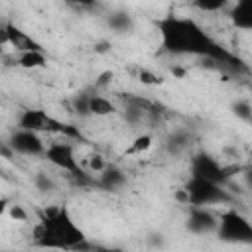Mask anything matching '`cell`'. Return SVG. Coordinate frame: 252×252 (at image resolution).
Instances as JSON below:
<instances>
[{"instance_id":"4316f807","label":"cell","mask_w":252,"mask_h":252,"mask_svg":"<svg viewBox=\"0 0 252 252\" xmlns=\"http://www.w3.org/2000/svg\"><path fill=\"white\" fill-rule=\"evenodd\" d=\"M0 158H4V159H12L14 158V152L8 146V142H0Z\"/></svg>"},{"instance_id":"3957f363","label":"cell","mask_w":252,"mask_h":252,"mask_svg":"<svg viewBox=\"0 0 252 252\" xmlns=\"http://www.w3.org/2000/svg\"><path fill=\"white\" fill-rule=\"evenodd\" d=\"M18 128L35 132L39 136L41 134H61L67 138H81V132L77 126L63 122L41 108H24L18 116Z\"/></svg>"},{"instance_id":"5b68a950","label":"cell","mask_w":252,"mask_h":252,"mask_svg":"<svg viewBox=\"0 0 252 252\" xmlns=\"http://www.w3.org/2000/svg\"><path fill=\"white\" fill-rule=\"evenodd\" d=\"M181 189L187 195L189 207H207V205H219L230 201V195L220 183H213L199 177H189Z\"/></svg>"},{"instance_id":"ffe728a7","label":"cell","mask_w":252,"mask_h":252,"mask_svg":"<svg viewBox=\"0 0 252 252\" xmlns=\"http://www.w3.org/2000/svg\"><path fill=\"white\" fill-rule=\"evenodd\" d=\"M187 142H189V134L183 132V130H179V132H175V134L169 138L167 146H169L171 152H179V150H183V148L187 146Z\"/></svg>"},{"instance_id":"52a82bcc","label":"cell","mask_w":252,"mask_h":252,"mask_svg":"<svg viewBox=\"0 0 252 252\" xmlns=\"http://www.w3.org/2000/svg\"><path fill=\"white\" fill-rule=\"evenodd\" d=\"M8 146L12 148L14 154H20V156H43L45 154V142L41 140V136L30 130H22V128H16L10 134Z\"/></svg>"},{"instance_id":"8fae6325","label":"cell","mask_w":252,"mask_h":252,"mask_svg":"<svg viewBox=\"0 0 252 252\" xmlns=\"http://www.w3.org/2000/svg\"><path fill=\"white\" fill-rule=\"evenodd\" d=\"M230 22L238 28V30H252V2L250 0H240L236 4H232L230 12H228Z\"/></svg>"},{"instance_id":"f1b7e54d","label":"cell","mask_w":252,"mask_h":252,"mask_svg":"<svg viewBox=\"0 0 252 252\" xmlns=\"http://www.w3.org/2000/svg\"><path fill=\"white\" fill-rule=\"evenodd\" d=\"M8 207H10V201L4 199V197H0V217H4L8 213Z\"/></svg>"},{"instance_id":"6da1fadb","label":"cell","mask_w":252,"mask_h":252,"mask_svg":"<svg viewBox=\"0 0 252 252\" xmlns=\"http://www.w3.org/2000/svg\"><path fill=\"white\" fill-rule=\"evenodd\" d=\"M158 32H159L161 47L167 53L207 57V59H213L217 63H224L230 67L240 65V61L234 55H230L224 47H220L203 30V26L197 24L193 18L179 16V14H167L158 22Z\"/></svg>"},{"instance_id":"30bf717a","label":"cell","mask_w":252,"mask_h":252,"mask_svg":"<svg viewBox=\"0 0 252 252\" xmlns=\"http://www.w3.org/2000/svg\"><path fill=\"white\" fill-rule=\"evenodd\" d=\"M6 33H8V45L18 51V53H26V51H43L41 43L37 39H33L30 33H26L22 28H18L14 22H6Z\"/></svg>"},{"instance_id":"e0dca14e","label":"cell","mask_w":252,"mask_h":252,"mask_svg":"<svg viewBox=\"0 0 252 252\" xmlns=\"http://www.w3.org/2000/svg\"><path fill=\"white\" fill-rule=\"evenodd\" d=\"M89 100H91V94L89 93H77V94H73V98H71V108H73V112L75 114H79V116H91V112H89Z\"/></svg>"},{"instance_id":"4dcf8cb0","label":"cell","mask_w":252,"mask_h":252,"mask_svg":"<svg viewBox=\"0 0 252 252\" xmlns=\"http://www.w3.org/2000/svg\"><path fill=\"white\" fill-rule=\"evenodd\" d=\"M98 252H124V250H120V248H100Z\"/></svg>"},{"instance_id":"d4e9b609","label":"cell","mask_w":252,"mask_h":252,"mask_svg":"<svg viewBox=\"0 0 252 252\" xmlns=\"http://www.w3.org/2000/svg\"><path fill=\"white\" fill-rule=\"evenodd\" d=\"M112 79H114V73H112V71H102V73L96 77L94 87H96V89H104V87H108V85L112 83Z\"/></svg>"},{"instance_id":"277c9868","label":"cell","mask_w":252,"mask_h":252,"mask_svg":"<svg viewBox=\"0 0 252 252\" xmlns=\"http://www.w3.org/2000/svg\"><path fill=\"white\" fill-rule=\"evenodd\" d=\"M215 234L226 244H250L252 242V224L236 209H226L217 220Z\"/></svg>"},{"instance_id":"7402d4cb","label":"cell","mask_w":252,"mask_h":252,"mask_svg":"<svg viewBox=\"0 0 252 252\" xmlns=\"http://www.w3.org/2000/svg\"><path fill=\"white\" fill-rule=\"evenodd\" d=\"M6 215H8L12 220H16V222H26V220H28V211H26L22 205H18V203H10Z\"/></svg>"},{"instance_id":"603a6c76","label":"cell","mask_w":252,"mask_h":252,"mask_svg":"<svg viewBox=\"0 0 252 252\" xmlns=\"http://www.w3.org/2000/svg\"><path fill=\"white\" fill-rule=\"evenodd\" d=\"M106 159L100 156V154H93L91 158H89V167H91V171L93 173H100V171H104L106 169Z\"/></svg>"},{"instance_id":"8992f818","label":"cell","mask_w":252,"mask_h":252,"mask_svg":"<svg viewBox=\"0 0 252 252\" xmlns=\"http://www.w3.org/2000/svg\"><path fill=\"white\" fill-rule=\"evenodd\" d=\"M43 158H45L51 165H55V167H59V169H63V171H69V173L75 175L77 179H83V177H85V171L81 169V165H79V161H77L75 148H73V144H69V142H51L49 146H45Z\"/></svg>"},{"instance_id":"4fadbf2b","label":"cell","mask_w":252,"mask_h":252,"mask_svg":"<svg viewBox=\"0 0 252 252\" xmlns=\"http://www.w3.org/2000/svg\"><path fill=\"white\" fill-rule=\"evenodd\" d=\"M118 108H116V104L110 98H106L102 94H91V100H89V112H91V116H110Z\"/></svg>"},{"instance_id":"9a60e30c","label":"cell","mask_w":252,"mask_h":252,"mask_svg":"<svg viewBox=\"0 0 252 252\" xmlns=\"http://www.w3.org/2000/svg\"><path fill=\"white\" fill-rule=\"evenodd\" d=\"M152 146H154L152 134H140V136H136V138L132 140V144L126 148L124 154H126V156H140V154L148 152Z\"/></svg>"},{"instance_id":"f546056e","label":"cell","mask_w":252,"mask_h":252,"mask_svg":"<svg viewBox=\"0 0 252 252\" xmlns=\"http://www.w3.org/2000/svg\"><path fill=\"white\" fill-rule=\"evenodd\" d=\"M171 73H173L177 79H183V77H185V69H181V67H173Z\"/></svg>"},{"instance_id":"5bb4252c","label":"cell","mask_w":252,"mask_h":252,"mask_svg":"<svg viewBox=\"0 0 252 252\" xmlns=\"http://www.w3.org/2000/svg\"><path fill=\"white\" fill-rule=\"evenodd\" d=\"M18 65L22 69H43L47 65V57L43 51H26L18 53Z\"/></svg>"},{"instance_id":"2e32d148","label":"cell","mask_w":252,"mask_h":252,"mask_svg":"<svg viewBox=\"0 0 252 252\" xmlns=\"http://www.w3.org/2000/svg\"><path fill=\"white\" fill-rule=\"evenodd\" d=\"M108 26H110L116 33H126V32L132 30L134 22H132V16H130V14H126V12H116V14H112V16L108 18Z\"/></svg>"},{"instance_id":"484cf974","label":"cell","mask_w":252,"mask_h":252,"mask_svg":"<svg viewBox=\"0 0 252 252\" xmlns=\"http://www.w3.org/2000/svg\"><path fill=\"white\" fill-rule=\"evenodd\" d=\"M240 171V165L238 163H230V165H222V179L226 181V179H230V177H234L236 173Z\"/></svg>"},{"instance_id":"83f0119b","label":"cell","mask_w":252,"mask_h":252,"mask_svg":"<svg viewBox=\"0 0 252 252\" xmlns=\"http://www.w3.org/2000/svg\"><path fill=\"white\" fill-rule=\"evenodd\" d=\"M0 45H8V33H6V24H0Z\"/></svg>"},{"instance_id":"1f68e13d","label":"cell","mask_w":252,"mask_h":252,"mask_svg":"<svg viewBox=\"0 0 252 252\" xmlns=\"http://www.w3.org/2000/svg\"><path fill=\"white\" fill-rule=\"evenodd\" d=\"M106 49H108V43H100V45L96 47V51H98V53H102V51H106Z\"/></svg>"},{"instance_id":"d6a6232c","label":"cell","mask_w":252,"mask_h":252,"mask_svg":"<svg viewBox=\"0 0 252 252\" xmlns=\"http://www.w3.org/2000/svg\"><path fill=\"white\" fill-rule=\"evenodd\" d=\"M0 175H4V173H2V169H0Z\"/></svg>"},{"instance_id":"cb8c5ba5","label":"cell","mask_w":252,"mask_h":252,"mask_svg":"<svg viewBox=\"0 0 252 252\" xmlns=\"http://www.w3.org/2000/svg\"><path fill=\"white\" fill-rule=\"evenodd\" d=\"M33 183H35V187H37L41 193H47V191L53 189V181L47 177V173H37V175L33 177Z\"/></svg>"},{"instance_id":"7c38bea8","label":"cell","mask_w":252,"mask_h":252,"mask_svg":"<svg viewBox=\"0 0 252 252\" xmlns=\"http://www.w3.org/2000/svg\"><path fill=\"white\" fill-rule=\"evenodd\" d=\"M126 183V175L122 169L114 167V165H106L104 171L98 173V179H96V185L106 189V191H116L120 189L122 185Z\"/></svg>"},{"instance_id":"ac0fdd59","label":"cell","mask_w":252,"mask_h":252,"mask_svg":"<svg viewBox=\"0 0 252 252\" xmlns=\"http://www.w3.org/2000/svg\"><path fill=\"white\" fill-rule=\"evenodd\" d=\"M191 6L201 12H220L228 6V2L226 0H195Z\"/></svg>"},{"instance_id":"9c48e42d","label":"cell","mask_w":252,"mask_h":252,"mask_svg":"<svg viewBox=\"0 0 252 252\" xmlns=\"http://www.w3.org/2000/svg\"><path fill=\"white\" fill-rule=\"evenodd\" d=\"M217 220L219 217L207 207H189L185 226L193 234H211L217 228Z\"/></svg>"},{"instance_id":"44dd1931","label":"cell","mask_w":252,"mask_h":252,"mask_svg":"<svg viewBox=\"0 0 252 252\" xmlns=\"http://www.w3.org/2000/svg\"><path fill=\"white\" fill-rule=\"evenodd\" d=\"M138 79H140L142 85H148V87H156V85H161L163 83V79L159 75H156L154 71H150V69H140Z\"/></svg>"},{"instance_id":"7a4b0ae2","label":"cell","mask_w":252,"mask_h":252,"mask_svg":"<svg viewBox=\"0 0 252 252\" xmlns=\"http://www.w3.org/2000/svg\"><path fill=\"white\" fill-rule=\"evenodd\" d=\"M33 246L41 250H69L85 252L91 250L83 228L75 222L67 207H49L43 211V217L32 230Z\"/></svg>"},{"instance_id":"d6986e66","label":"cell","mask_w":252,"mask_h":252,"mask_svg":"<svg viewBox=\"0 0 252 252\" xmlns=\"http://www.w3.org/2000/svg\"><path fill=\"white\" fill-rule=\"evenodd\" d=\"M232 112L236 114V118H240V120H244V122H250V120H252V106H250V102H248L246 98L236 100V102L232 104Z\"/></svg>"},{"instance_id":"ba28073f","label":"cell","mask_w":252,"mask_h":252,"mask_svg":"<svg viewBox=\"0 0 252 252\" xmlns=\"http://www.w3.org/2000/svg\"><path fill=\"white\" fill-rule=\"evenodd\" d=\"M189 177H199V179H207V181L222 185L224 183V179H222V163H219L209 154H197L191 159V175Z\"/></svg>"}]
</instances>
